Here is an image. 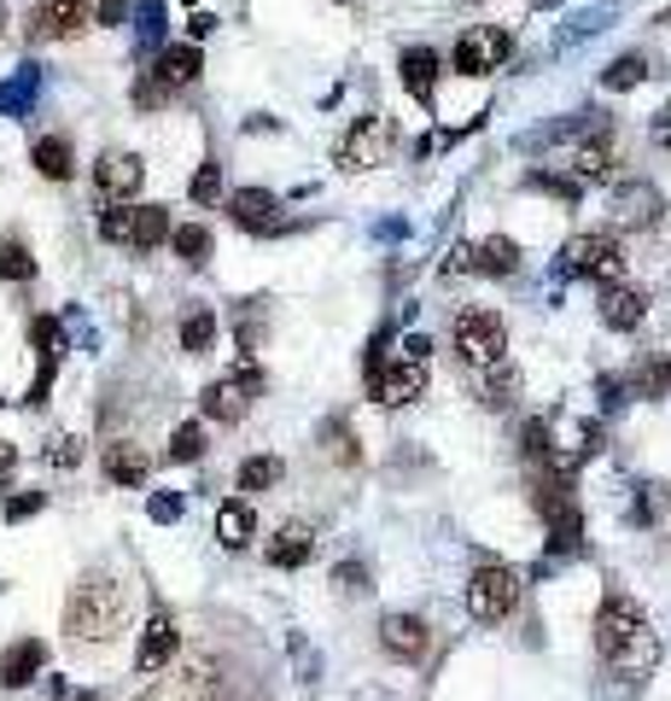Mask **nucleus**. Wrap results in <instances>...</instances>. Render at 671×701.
Listing matches in <instances>:
<instances>
[{
	"instance_id": "23",
	"label": "nucleus",
	"mask_w": 671,
	"mask_h": 701,
	"mask_svg": "<svg viewBox=\"0 0 671 701\" xmlns=\"http://www.w3.org/2000/svg\"><path fill=\"white\" fill-rule=\"evenodd\" d=\"M398 71H403V88H409V94L421 100V106H432V94H438V53H432V48H409Z\"/></svg>"
},
{
	"instance_id": "3",
	"label": "nucleus",
	"mask_w": 671,
	"mask_h": 701,
	"mask_svg": "<svg viewBox=\"0 0 671 701\" xmlns=\"http://www.w3.org/2000/svg\"><path fill=\"white\" fill-rule=\"evenodd\" d=\"M514 602H520V573L502 568V561H484V568L468 579V614L479 625L508 620V614H514Z\"/></svg>"
},
{
	"instance_id": "9",
	"label": "nucleus",
	"mask_w": 671,
	"mask_h": 701,
	"mask_svg": "<svg viewBox=\"0 0 671 701\" xmlns=\"http://www.w3.org/2000/svg\"><path fill=\"white\" fill-rule=\"evenodd\" d=\"M502 59H508V36L502 30H468L455 41V71L461 77H491Z\"/></svg>"
},
{
	"instance_id": "13",
	"label": "nucleus",
	"mask_w": 671,
	"mask_h": 701,
	"mask_svg": "<svg viewBox=\"0 0 671 701\" xmlns=\"http://www.w3.org/2000/svg\"><path fill=\"white\" fill-rule=\"evenodd\" d=\"M176 649H181L176 620H170V614H152L147 631H141V649H134V667H141V672H158V667L176 661Z\"/></svg>"
},
{
	"instance_id": "25",
	"label": "nucleus",
	"mask_w": 671,
	"mask_h": 701,
	"mask_svg": "<svg viewBox=\"0 0 671 701\" xmlns=\"http://www.w3.org/2000/svg\"><path fill=\"white\" fill-rule=\"evenodd\" d=\"M170 211L164 206H134L129 211V246H141V252H152V246H164L170 240Z\"/></svg>"
},
{
	"instance_id": "1",
	"label": "nucleus",
	"mask_w": 671,
	"mask_h": 701,
	"mask_svg": "<svg viewBox=\"0 0 671 701\" xmlns=\"http://www.w3.org/2000/svg\"><path fill=\"white\" fill-rule=\"evenodd\" d=\"M129 620V591L111 573H82L64 602V631L77 643H111Z\"/></svg>"
},
{
	"instance_id": "43",
	"label": "nucleus",
	"mask_w": 671,
	"mask_h": 701,
	"mask_svg": "<svg viewBox=\"0 0 671 701\" xmlns=\"http://www.w3.org/2000/svg\"><path fill=\"white\" fill-rule=\"evenodd\" d=\"M152 514H158V520H176V514H181V497H158Z\"/></svg>"
},
{
	"instance_id": "15",
	"label": "nucleus",
	"mask_w": 671,
	"mask_h": 701,
	"mask_svg": "<svg viewBox=\"0 0 671 701\" xmlns=\"http://www.w3.org/2000/svg\"><path fill=\"white\" fill-rule=\"evenodd\" d=\"M613 217L624 222V229H654V222H660V193L648 188V182H624L613 193Z\"/></svg>"
},
{
	"instance_id": "10",
	"label": "nucleus",
	"mask_w": 671,
	"mask_h": 701,
	"mask_svg": "<svg viewBox=\"0 0 671 701\" xmlns=\"http://www.w3.org/2000/svg\"><path fill=\"white\" fill-rule=\"evenodd\" d=\"M572 269H578V276H590V281H619V276H624L619 240H613V234H584V240H572Z\"/></svg>"
},
{
	"instance_id": "44",
	"label": "nucleus",
	"mask_w": 671,
	"mask_h": 701,
	"mask_svg": "<svg viewBox=\"0 0 671 701\" xmlns=\"http://www.w3.org/2000/svg\"><path fill=\"white\" fill-rule=\"evenodd\" d=\"M12 468H18V450L0 439V480H12Z\"/></svg>"
},
{
	"instance_id": "34",
	"label": "nucleus",
	"mask_w": 671,
	"mask_h": 701,
	"mask_svg": "<svg viewBox=\"0 0 671 701\" xmlns=\"http://www.w3.org/2000/svg\"><path fill=\"white\" fill-rule=\"evenodd\" d=\"M642 77H648V59L642 53H624V59L608 64V88H637Z\"/></svg>"
},
{
	"instance_id": "40",
	"label": "nucleus",
	"mask_w": 671,
	"mask_h": 701,
	"mask_svg": "<svg viewBox=\"0 0 671 701\" xmlns=\"http://www.w3.org/2000/svg\"><path fill=\"white\" fill-rule=\"evenodd\" d=\"M41 503H48V497H41V491H24V497H12V503H7V520H30V514H41Z\"/></svg>"
},
{
	"instance_id": "7",
	"label": "nucleus",
	"mask_w": 671,
	"mask_h": 701,
	"mask_svg": "<svg viewBox=\"0 0 671 701\" xmlns=\"http://www.w3.org/2000/svg\"><path fill=\"white\" fill-rule=\"evenodd\" d=\"M427 363L432 357H409V351H398L385 369H374V398L385 403V410H398V403H414L427 392Z\"/></svg>"
},
{
	"instance_id": "19",
	"label": "nucleus",
	"mask_w": 671,
	"mask_h": 701,
	"mask_svg": "<svg viewBox=\"0 0 671 701\" xmlns=\"http://www.w3.org/2000/svg\"><path fill=\"white\" fill-rule=\"evenodd\" d=\"M468 269H479V276H514V269H520V246L508 240V234H491V240L468 246Z\"/></svg>"
},
{
	"instance_id": "33",
	"label": "nucleus",
	"mask_w": 671,
	"mask_h": 701,
	"mask_svg": "<svg viewBox=\"0 0 671 701\" xmlns=\"http://www.w3.org/2000/svg\"><path fill=\"white\" fill-rule=\"evenodd\" d=\"M520 450H525V457H549V450H554V421L531 415V421H525V433H520Z\"/></svg>"
},
{
	"instance_id": "8",
	"label": "nucleus",
	"mask_w": 671,
	"mask_h": 701,
	"mask_svg": "<svg viewBox=\"0 0 671 701\" xmlns=\"http://www.w3.org/2000/svg\"><path fill=\"white\" fill-rule=\"evenodd\" d=\"M380 649L391 654V661L414 667V661H427L432 631H427V620H421V614H385V620H380Z\"/></svg>"
},
{
	"instance_id": "29",
	"label": "nucleus",
	"mask_w": 671,
	"mask_h": 701,
	"mask_svg": "<svg viewBox=\"0 0 671 701\" xmlns=\"http://www.w3.org/2000/svg\"><path fill=\"white\" fill-rule=\"evenodd\" d=\"M36 276V258L24 240H0V281H30Z\"/></svg>"
},
{
	"instance_id": "39",
	"label": "nucleus",
	"mask_w": 671,
	"mask_h": 701,
	"mask_svg": "<svg viewBox=\"0 0 671 701\" xmlns=\"http://www.w3.org/2000/svg\"><path fill=\"white\" fill-rule=\"evenodd\" d=\"M100 240H111V246H129V206H111V211H100Z\"/></svg>"
},
{
	"instance_id": "41",
	"label": "nucleus",
	"mask_w": 671,
	"mask_h": 701,
	"mask_svg": "<svg viewBox=\"0 0 671 701\" xmlns=\"http://www.w3.org/2000/svg\"><path fill=\"white\" fill-rule=\"evenodd\" d=\"M48 462H53V468H71V462H82V444H77V439H59V444L48 450Z\"/></svg>"
},
{
	"instance_id": "11",
	"label": "nucleus",
	"mask_w": 671,
	"mask_h": 701,
	"mask_svg": "<svg viewBox=\"0 0 671 701\" xmlns=\"http://www.w3.org/2000/svg\"><path fill=\"white\" fill-rule=\"evenodd\" d=\"M228 217H234L246 234H281V199L263 193V188H240L228 199Z\"/></svg>"
},
{
	"instance_id": "31",
	"label": "nucleus",
	"mask_w": 671,
	"mask_h": 701,
	"mask_svg": "<svg viewBox=\"0 0 671 701\" xmlns=\"http://www.w3.org/2000/svg\"><path fill=\"white\" fill-rule=\"evenodd\" d=\"M204 457V427L199 421H181L170 433V462H199Z\"/></svg>"
},
{
	"instance_id": "26",
	"label": "nucleus",
	"mask_w": 671,
	"mask_h": 701,
	"mask_svg": "<svg viewBox=\"0 0 671 701\" xmlns=\"http://www.w3.org/2000/svg\"><path fill=\"white\" fill-rule=\"evenodd\" d=\"M199 71H204V59H199V48H164L158 53V82L164 88H188V82H199Z\"/></svg>"
},
{
	"instance_id": "6",
	"label": "nucleus",
	"mask_w": 671,
	"mask_h": 701,
	"mask_svg": "<svg viewBox=\"0 0 671 701\" xmlns=\"http://www.w3.org/2000/svg\"><path fill=\"white\" fill-rule=\"evenodd\" d=\"M258 392H263V369H258V363H240L228 380H211L199 403H204V415H211V421H240Z\"/></svg>"
},
{
	"instance_id": "42",
	"label": "nucleus",
	"mask_w": 671,
	"mask_h": 701,
	"mask_svg": "<svg viewBox=\"0 0 671 701\" xmlns=\"http://www.w3.org/2000/svg\"><path fill=\"white\" fill-rule=\"evenodd\" d=\"M339 591H368V573L362 568H339Z\"/></svg>"
},
{
	"instance_id": "37",
	"label": "nucleus",
	"mask_w": 671,
	"mask_h": 701,
	"mask_svg": "<svg viewBox=\"0 0 671 701\" xmlns=\"http://www.w3.org/2000/svg\"><path fill=\"white\" fill-rule=\"evenodd\" d=\"M328 457L344 462V468L357 462V439H351V427H344V421H328Z\"/></svg>"
},
{
	"instance_id": "20",
	"label": "nucleus",
	"mask_w": 671,
	"mask_h": 701,
	"mask_svg": "<svg viewBox=\"0 0 671 701\" xmlns=\"http://www.w3.org/2000/svg\"><path fill=\"white\" fill-rule=\"evenodd\" d=\"M30 164L48 176V182H71V176H77V152H71L64 134H41V141L30 147Z\"/></svg>"
},
{
	"instance_id": "24",
	"label": "nucleus",
	"mask_w": 671,
	"mask_h": 701,
	"mask_svg": "<svg viewBox=\"0 0 671 701\" xmlns=\"http://www.w3.org/2000/svg\"><path fill=\"white\" fill-rule=\"evenodd\" d=\"M217 538H222L228 550H246L251 538H258V514H251L246 497H234V503H222V509H217Z\"/></svg>"
},
{
	"instance_id": "12",
	"label": "nucleus",
	"mask_w": 671,
	"mask_h": 701,
	"mask_svg": "<svg viewBox=\"0 0 671 701\" xmlns=\"http://www.w3.org/2000/svg\"><path fill=\"white\" fill-rule=\"evenodd\" d=\"M94 182H100V193H106V199H129V193H141L147 164H141L134 152H106L100 164H94Z\"/></svg>"
},
{
	"instance_id": "4",
	"label": "nucleus",
	"mask_w": 671,
	"mask_h": 701,
	"mask_svg": "<svg viewBox=\"0 0 671 701\" xmlns=\"http://www.w3.org/2000/svg\"><path fill=\"white\" fill-rule=\"evenodd\" d=\"M455 351H461V363L468 369H491L508 357V328H502V316L491 310H468L455 322Z\"/></svg>"
},
{
	"instance_id": "2",
	"label": "nucleus",
	"mask_w": 671,
	"mask_h": 701,
	"mask_svg": "<svg viewBox=\"0 0 671 701\" xmlns=\"http://www.w3.org/2000/svg\"><path fill=\"white\" fill-rule=\"evenodd\" d=\"M595 649H601V661L619 667V672H648L660 661V638L648 631V614L637 602H601V614H595Z\"/></svg>"
},
{
	"instance_id": "5",
	"label": "nucleus",
	"mask_w": 671,
	"mask_h": 701,
	"mask_svg": "<svg viewBox=\"0 0 671 701\" xmlns=\"http://www.w3.org/2000/svg\"><path fill=\"white\" fill-rule=\"evenodd\" d=\"M391 152H398V123L374 111V118H357V129L344 134L339 164H344V170H380Z\"/></svg>"
},
{
	"instance_id": "47",
	"label": "nucleus",
	"mask_w": 671,
	"mask_h": 701,
	"mask_svg": "<svg viewBox=\"0 0 671 701\" xmlns=\"http://www.w3.org/2000/svg\"><path fill=\"white\" fill-rule=\"evenodd\" d=\"M106 7H111V0H106Z\"/></svg>"
},
{
	"instance_id": "22",
	"label": "nucleus",
	"mask_w": 671,
	"mask_h": 701,
	"mask_svg": "<svg viewBox=\"0 0 671 701\" xmlns=\"http://www.w3.org/2000/svg\"><path fill=\"white\" fill-rule=\"evenodd\" d=\"M514 398H520V369L508 363V357L491 363V369H479V403L484 410H508Z\"/></svg>"
},
{
	"instance_id": "17",
	"label": "nucleus",
	"mask_w": 671,
	"mask_h": 701,
	"mask_svg": "<svg viewBox=\"0 0 671 701\" xmlns=\"http://www.w3.org/2000/svg\"><path fill=\"white\" fill-rule=\"evenodd\" d=\"M48 667V643H36V638H18L7 654H0V684L7 690H24L30 678Z\"/></svg>"
},
{
	"instance_id": "46",
	"label": "nucleus",
	"mask_w": 671,
	"mask_h": 701,
	"mask_svg": "<svg viewBox=\"0 0 671 701\" xmlns=\"http://www.w3.org/2000/svg\"><path fill=\"white\" fill-rule=\"evenodd\" d=\"M71 701H100V695H71Z\"/></svg>"
},
{
	"instance_id": "28",
	"label": "nucleus",
	"mask_w": 671,
	"mask_h": 701,
	"mask_svg": "<svg viewBox=\"0 0 671 701\" xmlns=\"http://www.w3.org/2000/svg\"><path fill=\"white\" fill-rule=\"evenodd\" d=\"M211 346H217V316H211V310H193L188 322H181V351L204 357Z\"/></svg>"
},
{
	"instance_id": "21",
	"label": "nucleus",
	"mask_w": 671,
	"mask_h": 701,
	"mask_svg": "<svg viewBox=\"0 0 671 701\" xmlns=\"http://www.w3.org/2000/svg\"><path fill=\"white\" fill-rule=\"evenodd\" d=\"M152 473V457L141 444H129V439H118V444H106V480H118V485H141Z\"/></svg>"
},
{
	"instance_id": "32",
	"label": "nucleus",
	"mask_w": 671,
	"mask_h": 701,
	"mask_svg": "<svg viewBox=\"0 0 671 701\" xmlns=\"http://www.w3.org/2000/svg\"><path fill=\"white\" fill-rule=\"evenodd\" d=\"M269 485H281V457H251L240 468V491H269Z\"/></svg>"
},
{
	"instance_id": "14",
	"label": "nucleus",
	"mask_w": 671,
	"mask_h": 701,
	"mask_svg": "<svg viewBox=\"0 0 671 701\" xmlns=\"http://www.w3.org/2000/svg\"><path fill=\"white\" fill-rule=\"evenodd\" d=\"M82 24H88V0H41L36 18H30V30H36V36H48V41L77 36Z\"/></svg>"
},
{
	"instance_id": "30",
	"label": "nucleus",
	"mask_w": 671,
	"mask_h": 701,
	"mask_svg": "<svg viewBox=\"0 0 671 701\" xmlns=\"http://www.w3.org/2000/svg\"><path fill=\"white\" fill-rule=\"evenodd\" d=\"M572 170L584 176V182H595V176H608V170H613V147H608V141H584V147L572 152Z\"/></svg>"
},
{
	"instance_id": "16",
	"label": "nucleus",
	"mask_w": 671,
	"mask_h": 701,
	"mask_svg": "<svg viewBox=\"0 0 671 701\" xmlns=\"http://www.w3.org/2000/svg\"><path fill=\"white\" fill-rule=\"evenodd\" d=\"M648 316V292L631 287V281H608V292H601V322L608 328H637Z\"/></svg>"
},
{
	"instance_id": "35",
	"label": "nucleus",
	"mask_w": 671,
	"mask_h": 701,
	"mask_svg": "<svg viewBox=\"0 0 671 701\" xmlns=\"http://www.w3.org/2000/svg\"><path fill=\"white\" fill-rule=\"evenodd\" d=\"M637 392H642V398H665V392H671V357H660V363H648V369L637 374Z\"/></svg>"
},
{
	"instance_id": "27",
	"label": "nucleus",
	"mask_w": 671,
	"mask_h": 701,
	"mask_svg": "<svg viewBox=\"0 0 671 701\" xmlns=\"http://www.w3.org/2000/svg\"><path fill=\"white\" fill-rule=\"evenodd\" d=\"M170 246L181 263H211V229H199V222H181V229H170Z\"/></svg>"
},
{
	"instance_id": "18",
	"label": "nucleus",
	"mask_w": 671,
	"mask_h": 701,
	"mask_svg": "<svg viewBox=\"0 0 671 701\" xmlns=\"http://www.w3.org/2000/svg\"><path fill=\"white\" fill-rule=\"evenodd\" d=\"M310 555H316V532L298 527V520L269 538V568H287V573H292V568H304Z\"/></svg>"
},
{
	"instance_id": "45",
	"label": "nucleus",
	"mask_w": 671,
	"mask_h": 701,
	"mask_svg": "<svg viewBox=\"0 0 671 701\" xmlns=\"http://www.w3.org/2000/svg\"><path fill=\"white\" fill-rule=\"evenodd\" d=\"M654 141H660V147H671V106L660 111V123H654Z\"/></svg>"
},
{
	"instance_id": "38",
	"label": "nucleus",
	"mask_w": 671,
	"mask_h": 701,
	"mask_svg": "<svg viewBox=\"0 0 671 701\" xmlns=\"http://www.w3.org/2000/svg\"><path fill=\"white\" fill-rule=\"evenodd\" d=\"M193 199H199V206H217V193H222V170L217 164H199L193 170V188H188Z\"/></svg>"
},
{
	"instance_id": "36",
	"label": "nucleus",
	"mask_w": 671,
	"mask_h": 701,
	"mask_svg": "<svg viewBox=\"0 0 671 701\" xmlns=\"http://www.w3.org/2000/svg\"><path fill=\"white\" fill-rule=\"evenodd\" d=\"M660 514H665V485H642V497L631 503V520H642V527H654Z\"/></svg>"
}]
</instances>
